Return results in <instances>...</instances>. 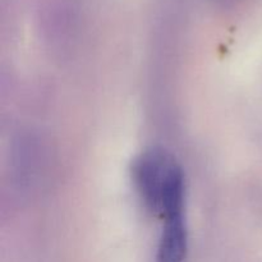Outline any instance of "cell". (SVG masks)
I'll return each mask as SVG.
<instances>
[{
	"label": "cell",
	"mask_w": 262,
	"mask_h": 262,
	"mask_svg": "<svg viewBox=\"0 0 262 262\" xmlns=\"http://www.w3.org/2000/svg\"><path fill=\"white\" fill-rule=\"evenodd\" d=\"M176 161L161 150L143 152L133 166V181L146 206L156 214L169 173Z\"/></svg>",
	"instance_id": "1"
},
{
	"label": "cell",
	"mask_w": 262,
	"mask_h": 262,
	"mask_svg": "<svg viewBox=\"0 0 262 262\" xmlns=\"http://www.w3.org/2000/svg\"><path fill=\"white\" fill-rule=\"evenodd\" d=\"M186 206L169 209L160 215L163 229L158 247V262H186L188 252V233Z\"/></svg>",
	"instance_id": "2"
}]
</instances>
